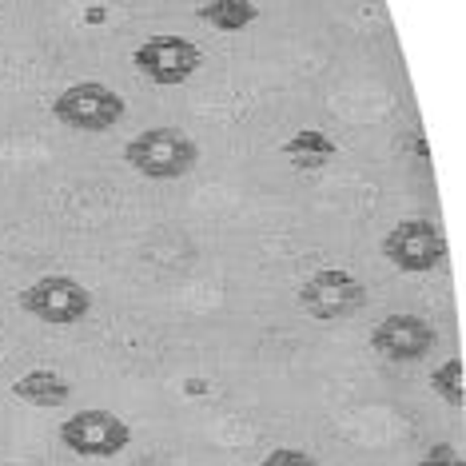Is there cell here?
Listing matches in <instances>:
<instances>
[{
	"mask_svg": "<svg viewBox=\"0 0 466 466\" xmlns=\"http://www.w3.org/2000/svg\"><path fill=\"white\" fill-rule=\"evenodd\" d=\"M419 466H462V454L451 447V442H434V447L422 454Z\"/></svg>",
	"mask_w": 466,
	"mask_h": 466,
	"instance_id": "5bb4252c",
	"label": "cell"
},
{
	"mask_svg": "<svg viewBox=\"0 0 466 466\" xmlns=\"http://www.w3.org/2000/svg\"><path fill=\"white\" fill-rule=\"evenodd\" d=\"M299 307H303V315H311L319 323H339L367 307V288L351 271L323 268L299 283Z\"/></svg>",
	"mask_w": 466,
	"mask_h": 466,
	"instance_id": "277c9868",
	"label": "cell"
},
{
	"mask_svg": "<svg viewBox=\"0 0 466 466\" xmlns=\"http://www.w3.org/2000/svg\"><path fill=\"white\" fill-rule=\"evenodd\" d=\"M434 343H439L434 327L422 315H407V311L387 315L370 331V347L383 359H390V363H419V359H427L434 351Z\"/></svg>",
	"mask_w": 466,
	"mask_h": 466,
	"instance_id": "ba28073f",
	"label": "cell"
},
{
	"mask_svg": "<svg viewBox=\"0 0 466 466\" xmlns=\"http://www.w3.org/2000/svg\"><path fill=\"white\" fill-rule=\"evenodd\" d=\"M279 152L291 160V167H299V172H315V167H323V164L335 160L339 144L327 132H319V128H299L295 136H288V140L279 144Z\"/></svg>",
	"mask_w": 466,
	"mask_h": 466,
	"instance_id": "30bf717a",
	"label": "cell"
},
{
	"mask_svg": "<svg viewBox=\"0 0 466 466\" xmlns=\"http://www.w3.org/2000/svg\"><path fill=\"white\" fill-rule=\"evenodd\" d=\"M124 164L144 179H179L199 164V144L184 128H144L124 144Z\"/></svg>",
	"mask_w": 466,
	"mask_h": 466,
	"instance_id": "6da1fadb",
	"label": "cell"
},
{
	"mask_svg": "<svg viewBox=\"0 0 466 466\" xmlns=\"http://www.w3.org/2000/svg\"><path fill=\"white\" fill-rule=\"evenodd\" d=\"M52 116L76 132H112L128 116V100L104 80H76L52 100Z\"/></svg>",
	"mask_w": 466,
	"mask_h": 466,
	"instance_id": "7a4b0ae2",
	"label": "cell"
},
{
	"mask_svg": "<svg viewBox=\"0 0 466 466\" xmlns=\"http://www.w3.org/2000/svg\"><path fill=\"white\" fill-rule=\"evenodd\" d=\"M16 303L48 327H76L92 315V291L72 275H40L16 295Z\"/></svg>",
	"mask_w": 466,
	"mask_h": 466,
	"instance_id": "3957f363",
	"label": "cell"
},
{
	"mask_svg": "<svg viewBox=\"0 0 466 466\" xmlns=\"http://www.w3.org/2000/svg\"><path fill=\"white\" fill-rule=\"evenodd\" d=\"M383 256L407 275H427L447 259V236L434 219H399L383 239Z\"/></svg>",
	"mask_w": 466,
	"mask_h": 466,
	"instance_id": "52a82bcc",
	"label": "cell"
},
{
	"mask_svg": "<svg viewBox=\"0 0 466 466\" xmlns=\"http://www.w3.org/2000/svg\"><path fill=\"white\" fill-rule=\"evenodd\" d=\"M13 395L20 402H28V407L56 410V407H65V402L72 399V387H68L65 375H56V370H48V367H36V370H28V375L16 379Z\"/></svg>",
	"mask_w": 466,
	"mask_h": 466,
	"instance_id": "9c48e42d",
	"label": "cell"
},
{
	"mask_svg": "<svg viewBox=\"0 0 466 466\" xmlns=\"http://www.w3.org/2000/svg\"><path fill=\"white\" fill-rule=\"evenodd\" d=\"M259 466H323V462H315L307 451H295V447H275L271 454H263V462Z\"/></svg>",
	"mask_w": 466,
	"mask_h": 466,
	"instance_id": "4fadbf2b",
	"label": "cell"
},
{
	"mask_svg": "<svg viewBox=\"0 0 466 466\" xmlns=\"http://www.w3.org/2000/svg\"><path fill=\"white\" fill-rule=\"evenodd\" d=\"M462 359H447L442 367L431 370V390L439 395L447 407H462L466 402V379H462Z\"/></svg>",
	"mask_w": 466,
	"mask_h": 466,
	"instance_id": "7c38bea8",
	"label": "cell"
},
{
	"mask_svg": "<svg viewBox=\"0 0 466 466\" xmlns=\"http://www.w3.org/2000/svg\"><path fill=\"white\" fill-rule=\"evenodd\" d=\"M132 65L144 80L160 84V88H179V84H187L199 72L204 52H199V45H192L187 36L164 33V36H147L144 45H136Z\"/></svg>",
	"mask_w": 466,
	"mask_h": 466,
	"instance_id": "5b68a950",
	"label": "cell"
},
{
	"mask_svg": "<svg viewBox=\"0 0 466 466\" xmlns=\"http://www.w3.org/2000/svg\"><path fill=\"white\" fill-rule=\"evenodd\" d=\"M196 16L216 33H243L259 20V8L251 0H204L196 8Z\"/></svg>",
	"mask_w": 466,
	"mask_h": 466,
	"instance_id": "8fae6325",
	"label": "cell"
},
{
	"mask_svg": "<svg viewBox=\"0 0 466 466\" xmlns=\"http://www.w3.org/2000/svg\"><path fill=\"white\" fill-rule=\"evenodd\" d=\"M60 442L80 459H116L132 442V427L116 410H76L60 422Z\"/></svg>",
	"mask_w": 466,
	"mask_h": 466,
	"instance_id": "8992f818",
	"label": "cell"
}]
</instances>
